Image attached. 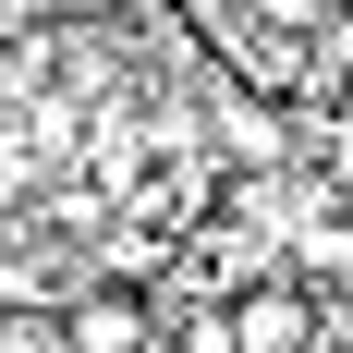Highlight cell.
<instances>
[{
    "instance_id": "1",
    "label": "cell",
    "mask_w": 353,
    "mask_h": 353,
    "mask_svg": "<svg viewBox=\"0 0 353 353\" xmlns=\"http://www.w3.org/2000/svg\"><path fill=\"white\" fill-rule=\"evenodd\" d=\"M232 353H317V292L292 281V268L244 281V305H232Z\"/></svg>"
},
{
    "instance_id": "2",
    "label": "cell",
    "mask_w": 353,
    "mask_h": 353,
    "mask_svg": "<svg viewBox=\"0 0 353 353\" xmlns=\"http://www.w3.org/2000/svg\"><path fill=\"white\" fill-rule=\"evenodd\" d=\"M61 353H146V305L134 292H85L61 317Z\"/></svg>"
}]
</instances>
